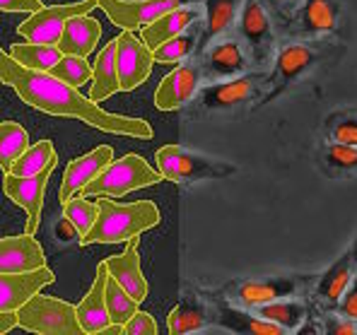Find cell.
<instances>
[{"label": "cell", "mask_w": 357, "mask_h": 335, "mask_svg": "<svg viewBox=\"0 0 357 335\" xmlns=\"http://www.w3.org/2000/svg\"><path fill=\"white\" fill-rule=\"evenodd\" d=\"M317 275L285 273L271 277H244L225 287V299L241 309H259L268 302L285 299V297H309Z\"/></svg>", "instance_id": "5"}, {"label": "cell", "mask_w": 357, "mask_h": 335, "mask_svg": "<svg viewBox=\"0 0 357 335\" xmlns=\"http://www.w3.org/2000/svg\"><path fill=\"white\" fill-rule=\"evenodd\" d=\"M254 311L266 321L280 326L285 333H297L299 326L312 313V302L307 297H285V299L268 302V304L254 309Z\"/></svg>", "instance_id": "28"}, {"label": "cell", "mask_w": 357, "mask_h": 335, "mask_svg": "<svg viewBox=\"0 0 357 335\" xmlns=\"http://www.w3.org/2000/svg\"><path fill=\"white\" fill-rule=\"evenodd\" d=\"M232 34L241 41L256 70L271 68L280 44V34H278L275 20L261 0H241Z\"/></svg>", "instance_id": "4"}, {"label": "cell", "mask_w": 357, "mask_h": 335, "mask_svg": "<svg viewBox=\"0 0 357 335\" xmlns=\"http://www.w3.org/2000/svg\"><path fill=\"white\" fill-rule=\"evenodd\" d=\"M49 72L70 87H82V85H87V80H92V65H89V61L82 59V56L63 54L59 63H56Z\"/></svg>", "instance_id": "37"}, {"label": "cell", "mask_w": 357, "mask_h": 335, "mask_svg": "<svg viewBox=\"0 0 357 335\" xmlns=\"http://www.w3.org/2000/svg\"><path fill=\"white\" fill-rule=\"evenodd\" d=\"M355 275L357 268H355L353 254H350V249H345L324 273L317 275L312 292H309V302L319 309H335Z\"/></svg>", "instance_id": "17"}, {"label": "cell", "mask_w": 357, "mask_h": 335, "mask_svg": "<svg viewBox=\"0 0 357 335\" xmlns=\"http://www.w3.org/2000/svg\"><path fill=\"white\" fill-rule=\"evenodd\" d=\"M97 219L85 237H80V246L121 244L160 224V208L152 201H135L121 205V203L109 201V196H102V201H97Z\"/></svg>", "instance_id": "3"}, {"label": "cell", "mask_w": 357, "mask_h": 335, "mask_svg": "<svg viewBox=\"0 0 357 335\" xmlns=\"http://www.w3.org/2000/svg\"><path fill=\"white\" fill-rule=\"evenodd\" d=\"M46 265L41 244L31 234L0 239V273H29Z\"/></svg>", "instance_id": "20"}, {"label": "cell", "mask_w": 357, "mask_h": 335, "mask_svg": "<svg viewBox=\"0 0 357 335\" xmlns=\"http://www.w3.org/2000/svg\"><path fill=\"white\" fill-rule=\"evenodd\" d=\"M17 328V311H0V335Z\"/></svg>", "instance_id": "44"}, {"label": "cell", "mask_w": 357, "mask_h": 335, "mask_svg": "<svg viewBox=\"0 0 357 335\" xmlns=\"http://www.w3.org/2000/svg\"><path fill=\"white\" fill-rule=\"evenodd\" d=\"M29 148V133L15 121L0 123V169L10 171L17 157Z\"/></svg>", "instance_id": "34"}, {"label": "cell", "mask_w": 357, "mask_h": 335, "mask_svg": "<svg viewBox=\"0 0 357 335\" xmlns=\"http://www.w3.org/2000/svg\"><path fill=\"white\" fill-rule=\"evenodd\" d=\"M314 313H317L319 323H321V333L326 335H357V321L353 318L343 316V313H338L335 309H319L314 306Z\"/></svg>", "instance_id": "39"}, {"label": "cell", "mask_w": 357, "mask_h": 335, "mask_svg": "<svg viewBox=\"0 0 357 335\" xmlns=\"http://www.w3.org/2000/svg\"><path fill=\"white\" fill-rule=\"evenodd\" d=\"M97 203L87 201L85 196L80 198H70L68 203H63V215H66V219H70L73 227H75V232L80 234V237H85V234L92 229L94 219H97Z\"/></svg>", "instance_id": "38"}, {"label": "cell", "mask_w": 357, "mask_h": 335, "mask_svg": "<svg viewBox=\"0 0 357 335\" xmlns=\"http://www.w3.org/2000/svg\"><path fill=\"white\" fill-rule=\"evenodd\" d=\"M116 92H121V85H119V70H116V39H114L99 51L97 61L92 65L89 99L94 104H99V102H107Z\"/></svg>", "instance_id": "29"}, {"label": "cell", "mask_w": 357, "mask_h": 335, "mask_svg": "<svg viewBox=\"0 0 357 335\" xmlns=\"http://www.w3.org/2000/svg\"><path fill=\"white\" fill-rule=\"evenodd\" d=\"M345 54V46L338 36L326 39H280L268 68V92L259 102V107H268L282 94L292 92L302 80L312 77L314 72L324 70L326 65H335Z\"/></svg>", "instance_id": "2"}, {"label": "cell", "mask_w": 357, "mask_h": 335, "mask_svg": "<svg viewBox=\"0 0 357 335\" xmlns=\"http://www.w3.org/2000/svg\"><path fill=\"white\" fill-rule=\"evenodd\" d=\"M10 56L20 63V65L29 68V70H51L59 63L61 49L59 46H46V44H13L10 46Z\"/></svg>", "instance_id": "33"}, {"label": "cell", "mask_w": 357, "mask_h": 335, "mask_svg": "<svg viewBox=\"0 0 357 335\" xmlns=\"http://www.w3.org/2000/svg\"><path fill=\"white\" fill-rule=\"evenodd\" d=\"M44 8L41 0H0V10L3 13H36Z\"/></svg>", "instance_id": "43"}, {"label": "cell", "mask_w": 357, "mask_h": 335, "mask_svg": "<svg viewBox=\"0 0 357 335\" xmlns=\"http://www.w3.org/2000/svg\"><path fill=\"white\" fill-rule=\"evenodd\" d=\"M165 181L157 169H152L140 155H126L121 159H112L92 181L82 188L85 198H121L130 191Z\"/></svg>", "instance_id": "6"}, {"label": "cell", "mask_w": 357, "mask_h": 335, "mask_svg": "<svg viewBox=\"0 0 357 335\" xmlns=\"http://www.w3.org/2000/svg\"><path fill=\"white\" fill-rule=\"evenodd\" d=\"M268 92V70H249L244 75L220 82H206L198 90L196 104L203 111H229V109L256 104Z\"/></svg>", "instance_id": "8"}, {"label": "cell", "mask_w": 357, "mask_h": 335, "mask_svg": "<svg viewBox=\"0 0 357 335\" xmlns=\"http://www.w3.org/2000/svg\"><path fill=\"white\" fill-rule=\"evenodd\" d=\"M201 29H203V22L191 24L186 31L172 36V39H167L165 44L152 49V59H155V63H167V65H169V63H181V61L191 59V56L198 51Z\"/></svg>", "instance_id": "31"}, {"label": "cell", "mask_w": 357, "mask_h": 335, "mask_svg": "<svg viewBox=\"0 0 357 335\" xmlns=\"http://www.w3.org/2000/svg\"><path fill=\"white\" fill-rule=\"evenodd\" d=\"M193 3H203V0H97V8H102L116 27L135 31L155 22L169 10Z\"/></svg>", "instance_id": "14"}, {"label": "cell", "mask_w": 357, "mask_h": 335, "mask_svg": "<svg viewBox=\"0 0 357 335\" xmlns=\"http://www.w3.org/2000/svg\"><path fill=\"white\" fill-rule=\"evenodd\" d=\"M203 15H206L203 3H193V5H183V8L169 10V13H165L162 17H157L155 22L145 24V27L140 29V39L145 41V46L157 49V46L165 44L167 39L186 31L191 24L203 22Z\"/></svg>", "instance_id": "22"}, {"label": "cell", "mask_w": 357, "mask_h": 335, "mask_svg": "<svg viewBox=\"0 0 357 335\" xmlns=\"http://www.w3.org/2000/svg\"><path fill=\"white\" fill-rule=\"evenodd\" d=\"M167 326H169L172 335L198 333L208 326V309L203 306L196 297H183V299L169 311Z\"/></svg>", "instance_id": "30"}, {"label": "cell", "mask_w": 357, "mask_h": 335, "mask_svg": "<svg viewBox=\"0 0 357 335\" xmlns=\"http://www.w3.org/2000/svg\"><path fill=\"white\" fill-rule=\"evenodd\" d=\"M99 36H102V24L89 15H77V17H70L66 22L56 46L61 49V54L87 59L94 51V46L99 44Z\"/></svg>", "instance_id": "24"}, {"label": "cell", "mask_w": 357, "mask_h": 335, "mask_svg": "<svg viewBox=\"0 0 357 335\" xmlns=\"http://www.w3.org/2000/svg\"><path fill=\"white\" fill-rule=\"evenodd\" d=\"M123 335H157V323L148 311H135L123 323Z\"/></svg>", "instance_id": "40"}, {"label": "cell", "mask_w": 357, "mask_h": 335, "mask_svg": "<svg viewBox=\"0 0 357 335\" xmlns=\"http://www.w3.org/2000/svg\"><path fill=\"white\" fill-rule=\"evenodd\" d=\"M335 311L343 313V316H348V318H353V321H357V275L350 280L348 290L343 292V297H340Z\"/></svg>", "instance_id": "41"}, {"label": "cell", "mask_w": 357, "mask_h": 335, "mask_svg": "<svg viewBox=\"0 0 357 335\" xmlns=\"http://www.w3.org/2000/svg\"><path fill=\"white\" fill-rule=\"evenodd\" d=\"M107 277H109V268H107V263L102 260V263L97 265V277H94L87 297L75 306L77 321H80L85 335L102 333L104 328L112 323L109 311H107V299H104V292H107Z\"/></svg>", "instance_id": "23"}, {"label": "cell", "mask_w": 357, "mask_h": 335, "mask_svg": "<svg viewBox=\"0 0 357 335\" xmlns=\"http://www.w3.org/2000/svg\"><path fill=\"white\" fill-rule=\"evenodd\" d=\"M112 159H114L112 145H99V148H94L92 153L73 159L70 164H68L66 174H63V183H61V191H59L61 203H68L77 191H82V188H85Z\"/></svg>", "instance_id": "21"}, {"label": "cell", "mask_w": 357, "mask_h": 335, "mask_svg": "<svg viewBox=\"0 0 357 335\" xmlns=\"http://www.w3.org/2000/svg\"><path fill=\"white\" fill-rule=\"evenodd\" d=\"M321 140L357 148V109H335L321 121Z\"/></svg>", "instance_id": "32"}, {"label": "cell", "mask_w": 357, "mask_h": 335, "mask_svg": "<svg viewBox=\"0 0 357 335\" xmlns=\"http://www.w3.org/2000/svg\"><path fill=\"white\" fill-rule=\"evenodd\" d=\"M314 162L324 176L331 181H345L357 176V148L355 145H340L321 140L314 153Z\"/></svg>", "instance_id": "25"}, {"label": "cell", "mask_w": 357, "mask_h": 335, "mask_svg": "<svg viewBox=\"0 0 357 335\" xmlns=\"http://www.w3.org/2000/svg\"><path fill=\"white\" fill-rule=\"evenodd\" d=\"M56 280L49 265L29 273H0V311H17L29 297Z\"/></svg>", "instance_id": "18"}, {"label": "cell", "mask_w": 357, "mask_h": 335, "mask_svg": "<svg viewBox=\"0 0 357 335\" xmlns=\"http://www.w3.org/2000/svg\"><path fill=\"white\" fill-rule=\"evenodd\" d=\"M350 254H353V260H355V268H357V239L350 244Z\"/></svg>", "instance_id": "45"}, {"label": "cell", "mask_w": 357, "mask_h": 335, "mask_svg": "<svg viewBox=\"0 0 357 335\" xmlns=\"http://www.w3.org/2000/svg\"><path fill=\"white\" fill-rule=\"evenodd\" d=\"M203 87V68L201 61H181L165 80L157 85L155 92V107L160 111H174L196 99L198 90Z\"/></svg>", "instance_id": "15"}, {"label": "cell", "mask_w": 357, "mask_h": 335, "mask_svg": "<svg viewBox=\"0 0 357 335\" xmlns=\"http://www.w3.org/2000/svg\"><path fill=\"white\" fill-rule=\"evenodd\" d=\"M215 321H218L220 328H225V331H232V333H239V335H287L280 326H275V323L261 318L256 311L234 306V304L218 306Z\"/></svg>", "instance_id": "26"}, {"label": "cell", "mask_w": 357, "mask_h": 335, "mask_svg": "<svg viewBox=\"0 0 357 335\" xmlns=\"http://www.w3.org/2000/svg\"><path fill=\"white\" fill-rule=\"evenodd\" d=\"M56 159H59V157H56L54 143H51V140H41V143H36V145H29V148L17 157V162L13 164L10 174L34 176ZM5 174H8V171H5Z\"/></svg>", "instance_id": "35"}, {"label": "cell", "mask_w": 357, "mask_h": 335, "mask_svg": "<svg viewBox=\"0 0 357 335\" xmlns=\"http://www.w3.org/2000/svg\"><path fill=\"white\" fill-rule=\"evenodd\" d=\"M280 39H326L340 36L343 3L340 0H302L287 17L275 22Z\"/></svg>", "instance_id": "7"}, {"label": "cell", "mask_w": 357, "mask_h": 335, "mask_svg": "<svg viewBox=\"0 0 357 335\" xmlns=\"http://www.w3.org/2000/svg\"><path fill=\"white\" fill-rule=\"evenodd\" d=\"M104 299H107V311H109V318L112 323H119L123 326L135 311H138V302L119 285L116 277L109 275L107 277V292H104Z\"/></svg>", "instance_id": "36"}, {"label": "cell", "mask_w": 357, "mask_h": 335, "mask_svg": "<svg viewBox=\"0 0 357 335\" xmlns=\"http://www.w3.org/2000/svg\"><path fill=\"white\" fill-rule=\"evenodd\" d=\"M198 61H201V68H203V85H206V82L229 80V77H237L249 70H256V68L251 65L246 49L241 46V41L232 31L220 36V39H215L213 44H208Z\"/></svg>", "instance_id": "12"}, {"label": "cell", "mask_w": 357, "mask_h": 335, "mask_svg": "<svg viewBox=\"0 0 357 335\" xmlns=\"http://www.w3.org/2000/svg\"><path fill=\"white\" fill-rule=\"evenodd\" d=\"M17 326L41 335H85L77 321L75 306L59 297L36 292L17 309Z\"/></svg>", "instance_id": "9"}, {"label": "cell", "mask_w": 357, "mask_h": 335, "mask_svg": "<svg viewBox=\"0 0 357 335\" xmlns=\"http://www.w3.org/2000/svg\"><path fill=\"white\" fill-rule=\"evenodd\" d=\"M97 8V0H80V3H68V5H51V8H41L31 13L27 20L17 27V34L24 36L31 44H46L56 46L63 34V27L70 17L77 15H89Z\"/></svg>", "instance_id": "11"}, {"label": "cell", "mask_w": 357, "mask_h": 335, "mask_svg": "<svg viewBox=\"0 0 357 335\" xmlns=\"http://www.w3.org/2000/svg\"><path fill=\"white\" fill-rule=\"evenodd\" d=\"M0 82L13 87L15 94L24 104L49 114V116L77 118V121L92 125V128L104 130V133L126 135V138L150 140L155 135L152 125L145 118L104 111L89 97H82L77 87L66 85L63 80L51 75L49 70H29V68L20 65L3 46H0Z\"/></svg>", "instance_id": "1"}, {"label": "cell", "mask_w": 357, "mask_h": 335, "mask_svg": "<svg viewBox=\"0 0 357 335\" xmlns=\"http://www.w3.org/2000/svg\"><path fill=\"white\" fill-rule=\"evenodd\" d=\"M241 8V0H203V29L198 49H206L215 39L229 34L237 22V15Z\"/></svg>", "instance_id": "27"}, {"label": "cell", "mask_w": 357, "mask_h": 335, "mask_svg": "<svg viewBox=\"0 0 357 335\" xmlns=\"http://www.w3.org/2000/svg\"><path fill=\"white\" fill-rule=\"evenodd\" d=\"M138 244H140V234L138 237H130L128 244H126V251L119 256H109L104 263L109 268V275L116 277L119 285L133 297L135 302H145L148 299V280L143 275V268H140V256H138Z\"/></svg>", "instance_id": "19"}, {"label": "cell", "mask_w": 357, "mask_h": 335, "mask_svg": "<svg viewBox=\"0 0 357 335\" xmlns=\"http://www.w3.org/2000/svg\"><path fill=\"white\" fill-rule=\"evenodd\" d=\"M261 3L268 8V13L273 15V20H282L287 17L290 13H295V10L302 5V0H261Z\"/></svg>", "instance_id": "42"}, {"label": "cell", "mask_w": 357, "mask_h": 335, "mask_svg": "<svg viewBox=\"0 0 357 335\" xmlns=\"http://www.w3.org/2000/svg\"><path fill=\"white\" fill-rule=\"evenodd\" d=\"M152 49L145 46L143 39L133 31H121L116 36V70H119V85L121 92H133L140 87L152 72Z\"/></svg>", "instance_id": "16"}, {"label": "cell", "mask_w": 357, "mask_h": 335, "mask_svg": "<svg viewBox=\"0 0 357 335\" xmlns=\"http://www.w3.org/2000/svg\"><path fill=\"white\" fill-rule=\"evenodd\" d=\"M59 166V159L51 162L46 169H41L34 176H17V174H5L3 179V191L15 205H20L27 212V224H24V232L34 237L36 229H39V219L41 210H44V196H46V186L49 179L54 174V169Z\"/></svg>", "instance_id": "13"}, {"label": "cell", "mask_w": 357, "mask_h": 335, "mask_svg": "<svg viewBox=\"0 0 357 335\" xmlns=\"http://www.w3.org/2000/svg\"><path fill=\"white\" fill-rule=\"evenodd\" d=\"M155 162L162 179L172 183L220 179V176H229L234 171V166L227 164V162L210 159V157L186 150L181 145H165V148H160L155 155Z\"/></svg>", "instance_id": "10"}]
</instances>
